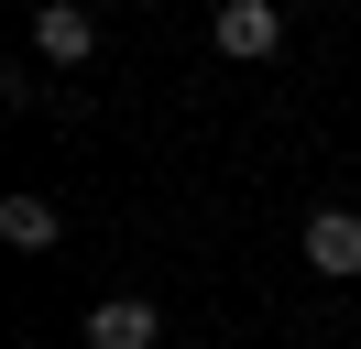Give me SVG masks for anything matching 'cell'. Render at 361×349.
<instances>
[{"label":"cell","mask_w":361,"mask_h":349,"mask_svg":"<svg viewBox=\"0 0 361 349\" xmlns=\"http://www.w3.org/2000/svg\"><path fill=\"white\" fill-rule=\"evenodd\" d=\"M0 240H11V251H55V240H66V208L33 196V186H11L0 196Z\"/></svg>","instance_id":"5"},{"label":"cell","mask_w":361,"mask_h":349,"mask_svg":"<svg viewBox=\"0 0 361 349\" xmlns=\"http://www.w3.org/2000/svg\"><path fill=\"white\" fill-rule=\"evenodd\" d=\"M88 349H164L154 295H110V305H88Z\"/></svg>","instance_id":"3"},{"label":"cell","mask_w":361,"mask_h":349,"mask_svg":"<svg viewBox=\"0 0 361 349\" xmlns=\"http://www.w3.org/2000/svg\"><path fill=\"white\" fill-rule=\"evenodd\" d=\"M208 44H219L230 65H263L274 44H285V11H274V0H219V11H208Z\"/></svg>","instance_id":"1"},{"label":"cell","mask_w":361,"mask_h":349,"mask_svg":"<svg viewBox=\"0 0 361 349\" xmlns=\"http://www.w3.org/2000/svg\"><path fill=\"white\" fill-rule=\"evenodd\" d=\"M307 262H317L329 284H350V273H361V208H317V218H307Z\"/></svg>","instance_id":"4"},{"label":"cell","mask_w":361,"mask_h":349,"mask_svg":"<svg viewBox=\"0 0 361 349\" xmlns=\"http://www.w3.org/2000/svg\"><path fill=\"white\" fill-rule=\"evenodd\" d=\"M33 55L77 77V65L99 55V22H88V0H33Z\"/></svg>","instance_id":"2"}]
</instances>
